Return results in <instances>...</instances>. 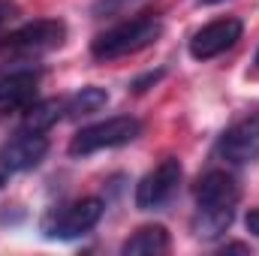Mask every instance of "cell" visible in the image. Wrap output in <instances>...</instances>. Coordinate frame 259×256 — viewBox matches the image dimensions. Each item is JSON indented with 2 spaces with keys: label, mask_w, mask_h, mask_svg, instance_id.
I'll return each instance as SVG.
<instances>
[{
  "label": "cell",
  "mask_w": 259,
  "mask_h": 256,
  "mask_svg": "<svg viewBox=\"0 0 259 256\" xmlns=\"http://www.w3.org/2000/svg\"><path fill=\"white\" fill-rule=\"evenodd\" d=\"M142 136V121L133 115H118V118H106L100 124L81 127L72 139H69V154L72 157H88L97 151H109V148H121L130 145Z\"/></svg>",
  "instance_id": "7a4b0ae2"
},
{
  "label": "cell",
  "mask_w": 259,
  "mask_h": 256,
  "mask_svg": "<svg viewBox=\"0 0 259 256\" xmlns=\"http://www.w3.org/2000/svg\"><path fill=\"white\" fill-rule=\"evenodd\" d=\"M15 15V3H9V0H0V27L3 24H9V18Z\"/></svg>",
  "instance_id": "2e32d148"
},
{
  "label": "cell",
  "mask_w": 259,
  "mask_h": 256,
  "mask_svg": "<svg viewBox=\"0 0 259 256\" xmlns=\"http://www.w3.org/2000/svg\"><path fill=\"white\" fill-rule=\"evenodd\" d=\"M244 33L241 18H217L205 27H199L190 36V58L193 61H211L223 52H229Z\"/></svg>",
  "instance_id": "ba28073f"
},
{
  "label": "cell",
  "mask_w": 259,
  "mask_h": 256,
  "mask_svg": "<svg viewBox=\"0 0 259 256\" xmlns=\"http://www.w3.org/2000/svg\"><path fill=\"white\" fill-rule=\"evenodd\" d=\"M66 39V24L58 18H39L30 21L18 30H12L6 39H0L3 52H18V55H39V52H52L58 46H64Z\"/></svg>",
  "instance_id": "277c9868"
},
{
  "label": "cell",
  "mask_w": 259,
  "mask_h": 256,
  "mask_svg": "<svg viewBox=\"0 0 259 256\" xmlns=\"http://www.w3.org/2000/svg\"><path fill=\"white\" fill-rule=\"evenodd\" d=\"M202 3H220V0H202Z\"/></svg>",
  "instance_id": "d6986e66"
},
{
  "label": "cell",
  "mask_w": 259,
  "mask_h": 256,
  "mask_svg": "<svg viewBox=\"0 0 259 256\" xmlns=\"http://www.w3.org/2000/svg\"><path fill=\"white\" fill-rule=\"evenodd\" d=\"M46 154H49V139L42 133H21L0 148V166L3 172H27L39 166Z\"/></svg>",
  "instance_id": "9c48e42d"
},
{
  "label": "cell",
  "mask_w": 259,
  "mask_h": 256,
  "mask_svg": "<svg viewBox=\"0 0 259 256\" xmlns=\"http://www.w3.org/2000/svg\"><path fill=\"white\" fill-rule=\"evenodd\" d=\"M39 66L33 64H12L0 69V115L24 112L36 100L39 88Z\"/></svg>",
  "instance_id": "8992f818"
},
{
  "label": "cell",
  "mask_w": 259,
  "mask_h": 256,
  "mask_svg": "<svg viewBox=\"0 0 259 256\" xmlns=\"http://www.w3.org/2000/svg\"><path fill=\"white\" fill-rule=\"evenodd\" d=\"M235 220V208H196L193 235L202 241H217Z\"/></svg>",
  "instance_id": "4fadbf2b"
},
{
  "label": "cell",
  "mask_w": 259,
  "mask_h": 256,
  "mask_svg": "<svg viewBox=\"0 0 259 256\" xmlns=\"http://www.w3.org/2000/svg\"><path fill=\"white\" fill-rule=\"evenodd\" d=\"M163 36V18L160 15H136L130 21H121L103 33L94 36L91 42V55L97 61H115L124 55H136L148 46H154Z\"/></svg>",
  "instance_id": "6da1fadb"
},
{
  "label": "cell",
  "mask_w": 259,
  "mask_h": 256,
  "mask_svg": "<svg viewBox=\"0 0 259 256\" xmlns=\"http://www.w3.org/2000/svg\"><path fill=\"white\" fill-rule=\"evenodd\" d=\"M166 250H169V232L160 223L139 226L121 244V253L124 256H154V253H166Z\"/></svg>",
  "instance_id": "8fae6325"
},
{
  "label": "cell",
  "mask_w": 259,
  "mask_h": 256,
  "mask_svg": "<svg viewBox=\"0 0 259 256\" xmlns=\"http://www.w3.org/2000/svg\"><path fill=\"white\" fill-rule=\"evenodd\" d=\"M106 205L103 199L97 196H84V199H75L69 205H61L55 211H49L42 217V235L46 238H58V241H69V238H78L84 232H91L100 217H103Z\"/></svg>",
  "instance_id": "3957f363"
},
{
  "label": "cell",
  "mask_w": 259,
  "mask_h": 256,
  "mask_svg": "<svg viewBox=\"0 0 259 256\" xmlns=\"http://www.w3.org/2000/svg\"><path fill=\"white\" fill-rule=\"evenodd\" d=\"M66 115V100H33L27 109H24V121H21V130L24 133H46L49 127H55L61 118Z\"/></svg>",
  "instance_id": "7c38bea8"
},
{
  "label": "cell",
  "mask_w": 259,
  "mask_h": 256,
  "mask_svg": "<svg viewBox=\"0 0 259 256\" xmlns=\"http://www.w3.org/2000/svg\"><path fill=\"white\" fill-rule=\"evenodd\" d=\"M157 78H163V69H157V72H145V75H142V78H136L130 88H133V91H145V84H154Z\"/></svg>",
  "instance_id": "9a60e30c"
},
{
  "label": "cell",
  "mask_w": 259,
  "mask_h": 256,
  "mask_svg": "<svg viewBox=\"0 0 259 256\" xmlns=\"http://www.w3.org/2000/svg\"><path fill=\"white\" fill-rule=\"evenodd\" d=\"M256 66H259V52H256Z\"/></svg>",
  "instance_id": "ffe728a7"
},
{
  "label": "cell",
  "mask_w": 259,
  "mask_h": 256,
  "mask_svg": "<svg viewBox=\"0 0 259 256\" xmlns=\"http://www.w3.org/2000/svg\"><path fill=\"white\" fill-rule=\"evenodd\" d=\"M181 163L175 157H166L163 163H157L139 184H136V208L139 211H154V208H163L175 190L181 184Z\"/></svg>",
  "instance_id": "5b68a950"
},
{
  "label": "cell",
  "mask_w": 259,
  "mask_h": 256,
  "mask_svg": "<svg viewBox=\"0 0 259 256\" xmlns=\"http://www.w3.org/2000/svg\"><path fill=\"white\" fill-rule=\"evenodd\" d=\"M0 184H3V175H0Z\"/></svg>",
  "instance_id": "44dd1931"
},
{
  "label": "cell",
  "mask_w": 259,
  "mask_h": 256,
  "mask_svg": "<svg viewBox=\"0 0 259 256\" xmlns=\"http://www.w3.org/2000/svg\"><path fill=\"white\" fill-rule=\"evenodd\" d=\"M109 103V91L106 88H81L75 91L72 97H66V118H84V115H94L100 112L103 106Z\"/></svg>",
  "instance_id": "5bb4252c"
},
{
  "label": "cell",
  "mask_w": 259,
  "mask_h": 256,
  "mask_svg": "<svg viewBox=\"0 0 259 256\" xmlns=\"http://www.w3.org/2000/svg\"><path fill=\"white\" fill-rule=\"evenodd\" d=\"M217 154L235 166L259 160V112L235 121L229 130H223V136L217 142Z\"/></svg>",
  "instance_id": "52a82bcc"
},
{
  "label": "cell",
  "mask_w": 259,
  "mask_h": 256,
  "mask_svg": "<svg viewBox=\"0 0 259 256\" xmlns=\"http://www.w3.org/2000/svg\"><path fill=\"white\" fill-rule=\"evenodd\" d=\"M193 196L196 208H235L241 199V187H238L235 175H229L223 169H211L196 181Z\"/></svg>",
  "instance_id": "30bf717a"
},
{
  "label": "cell",
  "mask_w": 259,
  "mask_h": 256,
  "mask_svg": "<svg viewBox=\"0 0 259 256\" xmlns=\"http://www.w3.org/2000/svg\"><path fill=\"white\" fill-rule=\"evenodd\" d=\"M244 226H247V232H253L259 238V208H253V211L244 217Z\"/></svg>",
  "instance_id": "e0dca14e"
},
{
  "label": "cell",
  "mask_w": 259,
  "mask_h": 256,
  "mask_svg": "<svg viewBox=\"0 0 259 256\" xmlns=\"http://www.w3.org/2000/svg\"><path fill=\"white\" fill-rule=\"evenodd\" d=\"M247 250H250V247H247V244H238V241L223 247V253H247Z\"/></svg>",
  "instance_id": "ac0fdd59"
}]
</instances>
